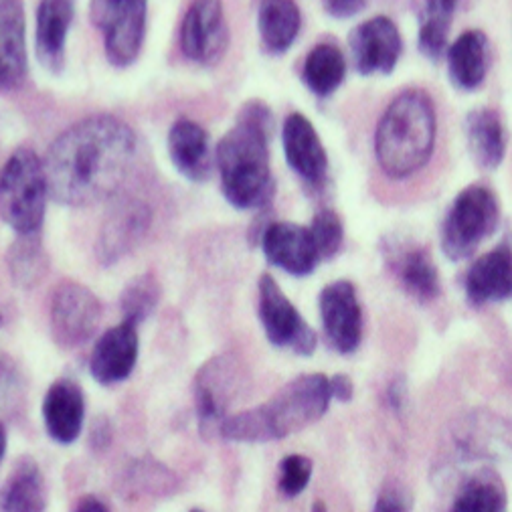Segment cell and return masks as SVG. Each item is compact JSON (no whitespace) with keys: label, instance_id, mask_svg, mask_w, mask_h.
Instances as JSON below:
<instances>
[{"label":"cell","instance_id":"42","mask_svg":"<svg viewBox=\"0 0 512 512\" xmlns=\"http://www.w3.org/2000/svg\"><path fill=\"white\" fill-rule=\"evenodd\" d=\"M314 512H324V504H322V502H316V504H314Z\"/></svg>","mask_w":512,"mask_h":512},{"label":"cell","instance_id":"36","mask_svg":"<svg viewBox=\"0 0 512 512\" xmlns=\"http://www.w3.org/2000/svg\"><path fill=\"white\" fill-rule=\"evenodd\" d=\"M411 510V494L401 484H387L375 504L373 512H409Z\"/></svg>","mask_w":512,"mask_h":512},{"label":"cell","instance_id":"27","mask_svg":"<svg viewBox=\"0 0 512 512\" xmlns=\"http://www.w3.org/2000/svg\"><path fill=\"white\" fill-rule=\"evenodd\" d=\"M347 77V59L336 45L318 43L304 59L302 81L306 88L318 96H332Z\"/></svg>","mask_w":512,"mask_h":512},{"label":"cell","instance_id":"38","mask_svg":"<svg viewBox=\"0 0 512 512\" xmlns=\"http://www.w3.org/2000/svg\"><path fill=\"white\" fill-rule=\"evenodd\" d=\"M88 440H90V446L98 452H104L112 446V440H114V425L108 417H98L92 428H90V434H88Z\"/></svg>","mask_w":512,"mask_h":512},{"label":"cell","instance_id":"39","mask_svg":"<svg viewBox=\"0 0 512 512\" xmlns=\"http://www.w3.org/2000/svg\"><path fill=\"white\" fill-rule=\"evenodd\" d=\"M330 391H332V399L349 401L353 397L355 387L347 375H334V377H330Z\"/></svg>","mask_w":512,"mask_h":512},{"label":"cell","instance_id":"20","mask_svg":"<svg viewBox=\"0 0 512 512\" xmlns=\"http://www.w3.org/2000/svg\"><path fill=\"white\" fill-rule=\"evenodd\" d=\"M27 65L25 9L21 0H0V92L19 88Z\"/></svg>","mask_w":512,"mask_h":512},{"label":"cell","instance_id":"31","mask_svg":"<svg viewBox=\"0 0 512 512\" xmlns=\"http://www.w3.org/2000/svg\"><path fill=\"white\" fill-rule=\"evenodd\" d=\"M160 296L162 288L154 274H140L132 278L120 296L122 318L140 326L156 312Z\"/></svg>","mask_w":512,"mask_h":512},{"label":"cell","instance_id":"12","mask_svg":"<svg viewBox=\"0 0 512 512\" xmlns=\"http://www.w3.org/2000/svg\"><path fill=\"white\" fill-rule=\"evenodd\" d=\"M223 0H193L181 25V51L201 65H215L227 51Z\"/></svg>","mask_w":512,"mask_h":512},{"label":"cell","instance_id":"24","mask_svg":"<svg viewBox=\"0 0 512 512\" xmlns=\"http://www.w3.org/2000/svg\"><path fill=\"white\" fill-rule=\"evenodd\" d=\"M47 482L33 458H21L0 486V512H45Z\"/></svg>","mask_w":512,"mask_h":512},{"label":"cell","instance_id":"44","mask_svg":"<svg viewBox=\"0 0 512 512\" xmlns=\"http://www.w3.org/2000/svg\"><path fill=\"white\" fill-rule=\"evenodd\" d=\"M0 324H3V314H0Z\"/></svg>","mask_w":512,"mask_h":512},{"label":"cell","instance_id":"16","mask_svg":"<svg viewBox=\"0 0 512 512\" xmlns=\"http://www.w3.org/2000/svg\"><path fill=\"white\" fill-rule=\"evenodd\" d=\"M152 223V213L146 203L126 199L108 215L96 245V255L102 266H114L132 253L144 239Z\"/></svg>","mask_w":512,"mask_h":512},{"label":"cell","instance_id":"21","mask_svg":"<svg viewBox=\"0 0 512 512\" xmlns=\"http://www.w3.org/2000/svg\"><path fill=\"white\" fill-rule=\"evenodd\" d=\"M466 294L474 304L512 298V243L484 253L468 270Z\"/></svg>","mask_w":512,"mask_h":512},{"label":"cell","instance_id":"28","mask_svg":"<svg viewBox=\"0 0 512 512\" xmlns=\"http://www.w3.org/2000/svg\"><path fill=\"white\" fill-rule=\"evenodd\" d=\"M393 268L403 288L419 302L436 300L440 294V276L430 253L419 247L403 249L395 255Z\"/></svg>","mask_w":512,"mask_h":512},{"label":"cell","instance_id":"15","mask_svg":"<svg viewBox=\"0 0 512 512\" xmlns=\"http://www.w3.org/2000/svg\"><path fill=\"white\" fill-rule=\"evenodd\" d=\"M140 355L138 324L124 320L102 332L90 355V373L100 385L124 383L136 369Z\"/></svg>","mask_w":512,"mask_h":512},{"label":"cell","instance_id":"43","mask_svg":"<svg viewBox=\"0 0 512 512\" xmlns=\"http://www.w3.org/2000/svg\"><path fill=\"white\" fill-rule=\"evenodd\" d=\"M189 512H203V510H199V508H193V510H189Z\"/></svg>","mask_w":512,"mask_h":512},{"label":"cell","instance_id":"40","mask_svg":"<svg viewBox=\"0 0 512 512\" xmlns=\"http://www.w3.org/2000/svg\"><path fill=\"white\" fill-rule=\"evenodd\" d=\"M75 512H112L104 500H100L98 496H83L75 508Z\"/></svg>","mask_w":512,"mask_h":512},{"label":"cell","instance_id":"7","mask_svg":"<svg viewBox=\"0 0 512 512\" xmlns=\"http://www.w3.org/2000/svg\"><path fill=\"white\" fill-rule=\"evenodd\" d=\"M104 306L94 290L73 280L59 282L51 292L49 330L53 343L75 351L90 343L102 324Z\"/></svg>","mask_w":512,"mask_h":512},{"label":"cell","instance_id":"4","mask_svg":"<svg viewBox=\"0 0 512 512\" xmlns=\"http://www.w3.org/2000/svg\"><path fill=\"white\" fill-rule=\"evenodd\" d=\"M438 138V114L432 96L409 88L397 94L379 118L375 158L383 175L409 179L430 162Z\"/></svg>","mask_w":512,"mask_h":512},{"label":"cell","instance_id":"2","mask_svg":"<svg viewBox=\"0 0 512 512\" xmlns=\"http://www.w3.org/2000/svg\"><path fill=\"white\" fill-rule=\"evenodd\" d=\"M274 118L264 102L245 104L235 126L215 148V166L229 205L241 211L264 209L274 197L270 134Z\"/></svg>","mask_w":512,"mask_h":512},{"label":"cell","instance_id":"30","mask_svg":"<svg viewBox=\"0 0 512 512\" xmlns=\"http://www.w3.org/2000/svg\"><path fill=\"white\" fill-rule=\"evenodd\" d=\"M460 0H423L419 19V51L440 61L450 47V27Z\"/></svg>","mask_w":512,"mask_h":512},{"label":"cell","instance_id":"5","mask_svg":"<svg viewBox=\"0 0 512 512\" xmlns=\"http://www.w3.org/2000/svg\"><path fill=\"white\" fill-rule=\"evenodd\" d=\"M49 183L35 150L17 148L0 168V217L17 235L41 233Z\"/></svg>","mask_w":512,"mask_h":512},{"label":"cell","instance_id":"14","mask_svg":"<svg viewBox=\"0 0 512 512\" xmlns=\"http://www.w3.org/2000/svg\"><path fill=\"white\" fill-rule=\"evenodd\" d=\"M260 243L268 264L296 278L312 274L322 262L310 227L298 223H268L260 233Z\"/></svg>","mask_w":512,"mask_h":512},{"label":"cell","instance_id":"17","mask_svg":"<svg viewBox=\"0 0 512 512\" xmlns=\"http://www.w3.org/2000/svg\"><path fill=\"white\" fill-rule=\"evenodd\" d=\"M284 154L294 173L310 187H320L328 175V154L312 122L294 112L282 128Z\"/></svg>","mask_w":512,"mask_h":512},{"label":"cell","instance_id":"19","mask_svg":"<svg viewBox=\"0 0 512 512\" xmlns=\"http://www.w3.org/2000/svg\"><path fill=\"white\" fill-rule=\"evenodd\" d=\"M168 154L179 175L193 183H203L215 168V154L207 130L195 120L181 118L168 132Z\"/></svg>","mask_w":512,"mask_h":512},{"label":"cell","instance_id":"32","mask_svg":"<svg viewBox=\"0 0 512 512\" xmlns=\"http://www.w3.org/2000/svg\"><path fill=\"white\" fill-rule=\"evenodd\" d=\"M504 496L494 480L474 478L458 494L452 512H502Z\"/></svg>","mask_w":512,"mask_h":512},{"label":"cell","instance_id":"10","mask_svg":"<svg viewBox=\"0 0 512 512\" xmlns=\"http://www.w3.org/2000/svg\"><path fill=\"white\" fill-rule=\"evenodd\" d=\"M241 385V363L233 355L213 357L197 371L193 395L203 434H219L221 423L229 415V407L239 395Z\"/></svg>","mask_w":512,"mask_h":512},{"label":"cell","instance_id":"9","mask_svg":"<svg viewBox=\"0 0 512 512\" xmlns=\"http://www.w3.org/2000/svg\"><path fill=\"white\" fill-rule=\"evenodd\" d=\"M258 314L264 334L274 347L300 357H310L316 351L318 338L314 328L270 274H262L258 282Z\"/></svg>","mask_w":512,"mask_h":512},{"label":"cell","instance_id":"35","mask_svg":"<svg viewBox=\"0 0 512 512\" xmlns=\"http://www.w3.org/2000/svg\"><path fill=\"white\" fill-rule=\"evenodd\" d=\"M314 464L302 454H290L280 462L278 468V490L286 498L300 496L312 478Z\"/></svg>","mask_w":512,"mask_h":512},{"label":"cell","instance_id":"23","mask_svg":"<svg viewBox=\"0 0 512 512\" xmlns=\"http://www.w3.org/2000/svg\"><path fill=\"white\" fill-rule=\"evenodd\" d=\"M448 75L450 81L462 92H474L486 79L490 65V41L486 33L478 29L458 35L448 51Z\"/></svg>","mask_w":512,"mask_h":512},{"label":"cell","instance_id":"33","mask_svg":"<svg viewBox=\"0 0 512 512\" xmlns=\"http://www.w3.org/2000/svg\"><path fill=\"white\" fill-rule=\"evenodd\" d=\"M310 233L314 237L316 249L320 253V260H330L343 247L345 239V229L343 221L332 211V209H322L314 215L312 223L308 225Z\"/></svg>","mask_w":512,"mask_h":512},{"label":"cell","instance_id":"37","mask_svg":"<svg viewBox=\"0 0 512 512\" xmlns=\"http://www.w3.org/2000/svg\"><path fill=\"white\" fill-rule=\"evenodd\" d=\"M367 5L369 0H322L324 11L332 19H351L359 15Z\"/></svg>","mask_w":512,"mask_h":512},{"label":"cell","instance_id":"13","mask_svg":"<svg viewBox=\"0 0 512 512\" xmlns=\"http://www.w3.org/2000/svg\"><path fill=\"white\" fill-rule=\"evenodd\" d=\"M349 49L361 75H389L403 55V37L393 19L377 15L351 31Z\"/></svg>","mask_w":512,"mask_h":512},{"label":"cell","instance_id":"18","mask_svg":"<svg viewBox=\"0 0 512 512\" xmlns=\"http://www.w3.org/2000/svg\"><path fill=\"white\" fill-rule=\"evenodd\" d=\"M43 423L47 436L71 446L79 440L85 423V393L75 379H57L43 397Z\"/></svg>","mask_w":512,"mask_h":512},{"label":"cell","instance_id":"25","mask_svg":"<svg viewBox=\"0 0 512 512\" xmlns=\"http://www.w3.org/2000/svg\"><path fill=\"white\" fill-rule=\"evenodd\" d=\"M466 142L478 166L494 170L506 154V130L496 110L478 108L466 116Z\"/></svg>","mask_w":512,"mask_h":512},{"label":"cell","instance_id":"34","mask_svg":"<svg viewBox=\"0 0 512 512\" xmlns=\"http://www.w3.org/2000/svg\"><path fill=\"white\" fill-rule=\"evenodd\" d=\"M25 399V379L15 359L0 351V411L15 415Z\"/></svg>","mask_w":512,"mask_h":512},{"label":"cell","instance_id":"8","mask_svg":"<svg viewBox=\"0 0 512 512\" xmlns=\"http://www.w3.org/2000/svg\"><path fill=\"white\" fill-rule=\"evenodd\" d=\"M148 0H92L90 17L104 35V47L114 67L132 65L146 37Z\"/></svg>","mask_w":512,"mask_h":512},{"label":"cell","instance_id":"22","mask_svg":"<svg viewBox=\"0 0 512 512\" xmlns=\"http://www.w3.org/2000/svg\"><path fill=\"white\" fill-rule=\"evenodd\" d=\"M73 21V0H39L35 47L41 65L59 73L65 65V41Z\"/></svg>","mask_w":512,"mask_h":512},{"label":"cell","instance_id":"11","mask_svg":"<svg viewBox=\"0 0 512 512\" xmlns=\"http://www.w3.org/2000/svg\"><path fill=\"white\" fill-rule=\"evenodd\" d=\"M318 308L324 334L332 349L343 355L355 353L363 340V308L357 288L347 280L328 284L320 292Z\"/></svg>","mask_w":512,"mask_h":512},{"label":"cell","instance_id":"3","mask_svg":"<svg viewBox=\"0 0 512 512\" xmlns=\"http://www.w3.org/2000/svg\"><path fill=\"white\" fill-rule=\"evenodd\" d=\"M330 401V377L322 373L300 375L268 401L239 413H229L217 436L233 444H268L284 440L322 419Z\"/></svg>","mask_w":512,"mask_h":512},{"label":"cell","instance_id":"6","mask_svg":"<svg viewBox=\"0 0 512 512\" xmlns=\"http://www.w3.org/2000/svg\"><path fill=\"white\" fill-rule=\"evenodd\" d=\"M500 219L496 195L482 185L466 187L452 203L444 229L442 247L450 260H466L488 239Z\"/></svg>","mask_w":512,"mask_h":512},{"label":"cell","instance_id":"1","mask_svg":"<svg viewBox=\"0 0 512 512\" xmlns=\"http://www.w3.org/2000/svg\"><path fill=\"white\" fill-rule=\"evenodd\" d=\"M136 156V134L120 118L96 114L67 128L45 154L49 195L85 207L118 195Z\"/></svg>","mask_w":512,"mask_h":512},{"label":"cell","instance_id":"26","mask_svg":"<svg viewBox=\"0 0 512 512\" xmlns=\"http://www.w3.org/2000/svg\"><path fill=\"white\" fill-rule=\"evenodd\" d=\"M302 15L294 0H260L258 29L262 47L270 55L286 53L298 39Z\"/></svg>","mask_w":512,"mask_h":512},{"label":"cell","instance_id":"41","mask_svg":"<svg viewBox=\"0 0 512 512\" xmlns=\"http://www.w3.org/2000/svg\"><path fill=\"white\" fill-rule=\"evenodd\" d=\"M7 444H9L7 428H5V423L0 421V464H3V460H5V454H7Z\"/></svg>","mask_w":512,"mask_h":512},{"label":"cell","instance_id":"29","mask_svg":"<svg viewBox=\"0 0 512 512\" xmlns=\"http://www.w3.org/2000/svg\"><path fill=\"white\" fill-rule=\"evenodd\" d=\"M7 266L17 288L29 290L39 286L49 272V255L41 241V233L17 235L7 251Z\"/></svg>","mask_w":512,"mask_h":512}]
</instances>
